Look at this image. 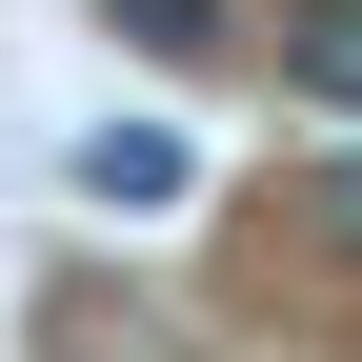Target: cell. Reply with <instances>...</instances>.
<instances>
[{
	"instance_id": "1",
	"label": "cell",
	"mask_w": 362,
	"mask_h": 362,
	"mask_svg": "<svg viewBox=\"0 0 362 362\" xmlns=\"http://www.w3.org/2000/svg\"><path fill=\"white\" fill-rule=\"evenodd\" d=\"M61 181H81V202H141V221H161V202H202V141H181V121H81V161H61Z\"/></svg>"
},
{
	"instance_id": "2",
	"label": "cell",
	"mask_w": 362,
	"mask_h": 362,
	"mask_svg": "<svg viewBox=\"0 0 362 362\" xmlns=\"http://www.w3.org/2000/svg\"><path fill=\"white\" fill-rule=\"evenodd\" d=\"M262 61H282L322 121H362V0H282V40H262Z\"/></svg>"
},
{
	"instance_id": "3",
	"label": "cell",
	"mask_w": 362,
	"mask_h": 362,
	"mask_svg": "<svg viewBox=\"0 0 362 362\" xmlns=\"http://www.w3.org/2000/svg\"><path fill=\"white\" fill-rule=\"evenodd\" d=\"M101 40H141V61H221L242 0H101Z\"/></svg>"
},
{
	"instance_id": "4",
	"label": "cell",
	"mask_w": 362,
	"mask_h": 362,
	"mask_svg": "<svg viewBox=\"0 0 362 362\" xmlns=\"http://www.w3.org/2000/svg\"><path fill=\"white\" fill-rule=\"evenodd\" d=\"M282 221H302V242H322V262H362V161H322V181H302Z\"/></svg>"
}]
</instances>
